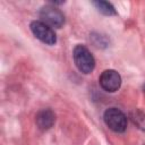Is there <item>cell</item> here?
Listing matches in <instances>:
<instances>
[{"mask_svg": "<svg viewBox=\"0 0 145 145\" xmlns=\"http://www.w3.org/2000/svg\"><path fill=\"white\" fill-rule=\"evenodd\" d=\"M72 58H74V62H75L76 67L78 68V70L80 72L89 74L94 70L95 59H94L93 54L91 53V51L86 46H84L82 44L76 45L72 51Z\"/></svg>", "mask_w": 145, "mask_h": 145, "instance_id": "1", "label": "cell"}, {"mask_svg": "<svg viewBox=\"0 0 145 145\" xmlns=\"http://www.w3.org/2000/svg\"><path fill=\"white\" fill-rule=\"evenodd\" d=\"M103 120L105 125L114 133H123L127 128V117L121 110L117 108H110L105 110Z\"/></svg>", "mask_w": 145, "mask_h": 145, "instance_id": "2", "label": "cell"}, {"mask_svg": "<svg viewBox=\"0 0 145 145\" xmlns=\"http://www.w3.org/2000/svg\"><path fill=\"white\" fill-rule=\"evenodd\" d=\"M40 18L41 22L45 23L50 27L60 28L65 24V15L54 5L43 6L40 10Z\"/></svg>", "mask_w": 145, "mask_h": 145, "instance_id": "3", "label": "cell"}, {"mask_svg": "<svg viewBox=\"0 0 145 145\" xmlns=\"http://www.w3.org/2000/svg\"><path fill=\"white\" fill-rule=\"evenodd\" d=\"M31 31L33 33V35L40 40L41 42L49 44V45H53L57 42V35L54 33V31L52 29V27H50L49 25H46L45 23L41 22V20H34L29 25Z\"/></svg>", "mask_w": 145, "mask_h": 145, "instance_id": "4", "label": "cell"}, {"mask_svg": "<svg viewBox=\"0 0 145 145\" xmlns=\"http://www.w3.org/2000/svg\"><path fill=\"white\" fill-rule=\"evenodd\" d=\"M99 84L104 91L113 93L121 86V76L113 69L104 70L99 77Z\"/></svg>", "mask_w": 145, "mask_h": 145, "instance_id": "5", "label": "cell"}, {"mask_svg": "<svg viewBox=\"0 0 145 145\" xmlns=\"http://www.w3.org/2000/svg\"><path fill=\"white\" fill-rule=\"evenodd\" d=\"M56 121V116L50 109H42L35 116V123L39 129L48 130L50 129Z\"/></svg>", "mask_w": 145, "mask_h": 145, "instance_id": "6", "label": "cell"}, {"mask_svg": "<svg viewBox=\"0 0 145 145\" xmlns=\"http://www.w3.org/2000/svg\"><path fill=\"white\" fill-rule=\"evenodd\" d=\"M93 5L95 6V8L103 15L105 16H113V15H117V11L114 9V7L108 2V1H94Z\"/></svg>", "mask_w": 145, "mask_h": 145, "instance_id": "7", "label": "cell"}, {"mask_svg": "<svg viewBox=\"0 0 145 145\" xmlns=\"http://www.w3.org/2000/svg\"><path fill=\"white\" fill-rule=\"evenodd\" d=\"M130 119L134 125L137 126L140 130H145V113L140 110H134L130 112Z\"/></svg>", "mask_w": 145, "mask_h": 145, "instance_id": "8", "label": "cell"}, {"mask_svg": "<svg viewBox=\"0 0 145 145\" xmlns=\"http://www.w3.org/2000/svg\"><path fill=\"white\" fill-rule=\"evenodd\" d=\"M143 89H144V91H145V85H144V87H143Z\"/></svg>", "mask_w": 145, "mask_h": 145, "instance_id": "9", "label": "cell"}, {"mask_svg": "<svg viewBox=\"0 0 145 145\" xmlns=\"http://www.w3.org/2000/svg\"><path fill=\"white\" fill-rule=\"evenodd\" d=\"M144 145H145V144H144Z\"/></svg>", "mask_w": 145, "mask_h": 145, "instance_id": "10", "label": "cell"}]
</instances>
